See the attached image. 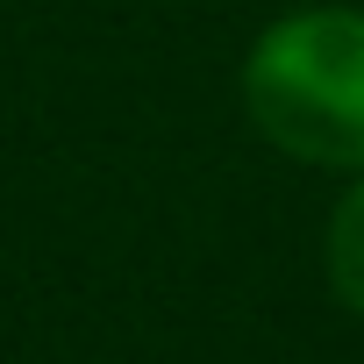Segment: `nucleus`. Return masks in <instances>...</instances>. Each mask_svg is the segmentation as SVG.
Masks as SVG:
<instances>
[{
    "mask_svg": "<svg viewBox=\"0 0 364 364\" xmlns=\"http://www.w3.org/2000/svg\"><path fill=\"white\" fill-rule=\"evenodd\" d=\"M250 129L314 171H364V8L314 0L272 15L243 50Z\"/></svg>",
    "mask_w": 364,
    "mask_h": 364,
    "instance_id": "obj_1",
    "label": "nucleus"
},
{
    "mask_svg": "<svg viewBox=\"0 0 364 364\" xmlns=\"http://www.w3.org/2000/svg\"><path fill=\"white\" fill-rule=\"evenodd\" d=\"M321 279H328V300L364 321V171L343 178V193L321 222Z\"/></svg>",
    "mask_w": 364,
    "mask_h": 364,
    "instance_id": "obj_2",
    "label": "nucleus"
}]
</instances>
